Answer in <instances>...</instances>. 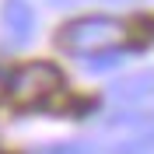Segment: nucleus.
<instances>
[{"label":"nucleus","mask_w":154,"mask_h":154,"mask_svg":"<svg viewBox=\"0 0 154 154\" xmlns=\"http://www.w3.org/2000/svg\"><path fill=\"white\" fill-rule=\"evenodd\" d=\"M63 88V74L53 63H25L21 70H14L7 81V98L21 109L42 105Z\"/></svg>","instance_id":"1"},{"label":"nucleus","mask_w":154,"mask_h":154,"mask_svg":"<svg viewBox=\"0 0 154 154\" xmlns=\"http://www.w3.org/2000/svg\"><path fill=\"white\" fill-rule=\"evenodd\" d=\"M123 38V25L105 14H88L60 28V46L70 53H98Z\"/></svg>","instance_id":"2"},{"label":"nucleus","mask_w":154,"mask_h":154,"mask_svg":"<svg viewBox=\"0 0 154 154\" xmlns=\"http://www.w3.org/2000/svg\"><path fill=\"white\" fill-rule=\"evenodd\" d=\"M109 98H112V102H126V105L154 98V70H137V74L119 77V81L109 88Z\"/></svg>","instance_id":"3"},{"label":"nucleus","mask_w":154,"mask_h":154,"mask_svg":"<svg viewBox=\"0 0 154 154\" xmlns=\"http://www.w3.org/2000/svg\"><path fill=\"white\" fill-rule=\"evenodd\" d=\"M4 28H7L11 42H28L32 28H35V11L25 4V0H7L4 4Z\"/></svg>","instance_id":"4"},{"label":"nucleus","mask_w":154,"mask_h":154,"mask_svg":"<svg viewBox=\"0 0 154 154\" xmlns=\"http://www.w3.org/2000/svg\"><path fill=\"white\" fill-rule=\"evenodd\" d=\"M126 60H130V53H123V49H98V53H91V60H84V67L91 74H102V70L123 67Z\"/></svg>","instance_id":"5"},{"label":"nucleus","mask_w":154,"mask_h":154,"mask_svg":"<svg viewBox=\"0 0 154 154\" xmlns=\"http://www.w3.org/2000/svg\"><path fill=\"white\" fill-rule=\"evenodd\" d=\"M7 81H11V74H7L4 67H0V102L7 98Z\"/></svg>","instance_id":"6"},{"label":"nucleus","mask_w":154,"mask_h":154,"mask_svg":"<svg viewBox=\"0 0 154 154\" xmlns=\"http://www.w3.org/2000/svg\"><path fill=\"white\" fill-rule=\"evenodd\" d=\"M56 4H63V7H70V4H77V0H56Z\"/></svg>","instance_id":"7"}]
</instances>
